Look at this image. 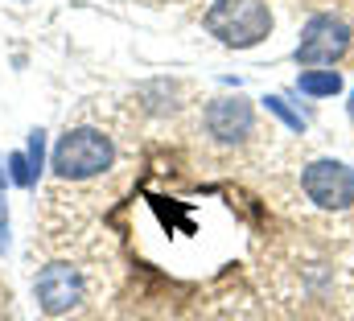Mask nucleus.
<instances>
[{"label":"nucleus","instance_id":"nucleus-1","mask_svg":"<svg viewBox=\"0 0 354 321\" xmlns=\"http://www.w3.org/2000/svg\"><path fill=\"white\" fill-rule=\"evenodd\" d=\"M206 33L231 50H252L272 33V8L264 0H214L202 17Z\"/></svg>","mask_w":354,"mask_h":321},{"label":"nucleus","instance_id":"nucleus-2","mask_svg":"<svg viewBox=\"0 0 354 321\" xmlns=\"http://www.w3.org/2000/svg\"><path fill=\"white\" fill-rule=\"evenodd\" d=\"M115 160V145L99 132V128H71L58 145H54V173L62 181H87L107 173Z\"/></svg>","mask_w":354,"mask_h":321},{"label":"nucleus","instance_id":"nucleus-3","mask_svg":"<svg viewBox=\"0 0 354 321\" xmlns=\"http://www.w3.org/2000/svg\"><path fill=\"white\" fill-rule=\"evenodd\" d=\"M301 190L322 210H346L354 206V169L342 160H313L301 173Z\"/></svg>","mask_w":354,"mask_h":321},{"label":"nucleus","instance_id":"nucleus-4","mask_svg":"<svg viewBox=\"0 0 354 321\" xmlns=\"http://www.w3.org/2000/svg\"><path fill=\"white\" fill-rule=\"evenodd\" d=\"M351 50V25L322 12L313 17L305 29H301V42H297V62L301 66H334L342 54Z\"/></svg>","mask_w":354,"mask_h":321},{"label":"nucleus","instance_id":"nucleus-5","mask_svg":"<svg viewBox=\"0 0 354 321\" xmlns=\"http://www.w3.org/2000/svg\"><path fill=\"white\" fill-rule=\"evenodd\" d=\"M87 284H83V272L75 264H46L33 280V297L41 305V313L58 318V313H71L79 301H83Z\"/></svg>","mask_w":354,"mask_h":321},{"label":"nucleus","instance_id":"nucleus-6","mask_svg":"<svg viewBox=\"0 0 354 321\" xmlns=\"http://www.w3.org/2000/svg\"><path fill=\"white\" fill-rule=\"evenodd\" d=\"M252 128H256V111H252V103L248 99H214L210 107H206V132L214 136V140H223V145H235V140H243V136H252Z\"/></svg>","mask_w":354,"mask_h":321},{"label":"nucleus","instance_id":"nucleus-7","mask_svg":"<svg viewBox=\"0 0 354 321\" xmlns=\"http://www.w3.org/2000/svg\"><path fill=\"white\" fill-rule=\"evenodd\" d=\"M297 86H301V95H309V99H330V95H338L342 91V75L338 71H301V79H297Z\"/></svg>","mask_w":354,"mask_h":321},{"label":"nucleus","instance_id":"nucleus-8","mask_svg":"<svg viewBox=\"0 0 354 321\" xmlns=\"http://www.w3.org/2000/svg\"><path fill=\"white\" fill-rule=\"evenodd\" d=\"M264 107L272 111V116H280V120H284V124H288L292 132H305V116H301V111H292L284 95H268V99H264Z\"/></svg>","mask_w":354,"mask_h":321},{"label":"nucleus","instance_id":"nucleus-9","mask_svg":"<svg viewBox=\"0 0 354 321\" xmlns=\"http://www.w3.org/2000/svg\"><path fill=\"white\" fill-rule=\"evenodd\" d=\"M4 231H8V223H4V214H0V235H4ZM0 247H4V239H0Z\"/></svg>","mask_w":354,"mask_h":321},{"label":"nucleus","instance_id":"nucleus-10","mask_svg":"<svg viewBox=\"0 0 354 321\" xmlns=\"http://www.w3.org/2000/svg\"><path fill=\"white\" fill-rule=\"evenodd\" d=\"M351 120H354V95H351Z\"/></svg>","mask_w":354,"mask_h":321}]
</instances>
